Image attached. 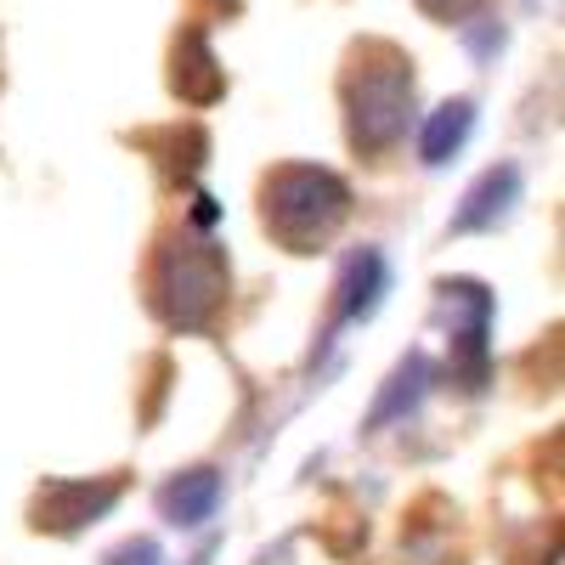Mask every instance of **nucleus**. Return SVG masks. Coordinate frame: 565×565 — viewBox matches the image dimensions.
<instances>
[{
  "instance_id": "7",
  "label": "nucleus",
  "mask_w": 565,
  "mask_h": 565,
  "mask_svg": "<svg viewBox=\"0 0 565 565\" xmlns=\"http://www.w3.org/2000/svg\"><path fill=\"white\" fill-rule=\"evenodd\" d=\"M108 503H114V487H97V492H90V487H57L52 498L40 503V514H45L40 526H57V532H74L79 521H90V514H103Z\"/></svg>"
},
{
  "instance_id": "8",
  "label": "nucleus",
  "mask_w": 565,
  "mask_h": 565,
  "mask_svg": "<svg viewBox=\"0 0 565 565\" xmlns=\"http://www.w3.org/2000/svg\"><path fill=\"white\" fill-rule=\"evenodd\" d=\"M391 385H396V391H391V396H380V407H373V424H385L391 413H402V402H407V407L418 402V391L430 385V362H424V356H413V362L396 373Z\"/></svg>"
},
{
  "instance_id": "5",
  "label": "nucleus",
  "mask_w": 565,
  "mask_h": 565,
  "mask_svg": "<svg viewBox=\"0 0 565 565\" xmlns=\"http://www.w3.org/2000/svg\"><path fill=\"white\" fill-rule=\"evenodd\" d=\"M215 503H221V476H210V469H193V476H181V481L164 487V514H170L175 526L210 521Z\"/></svg>"
},
{
  "instance_id": "4",
  "label": "nucleus",
  "mask_w": 565,
  "mask_h": 565,
  "mask_svg": "<svg viewBox=\"0 0 565 565\" xmlns=\"http://www.w3.org/2000/svg\"><path fill=\"white\" fill-rule=\"evenodd\" d=\"M385 260L373 255V249H362L351 266H345V277H340V322H356V317H367L373 306H380V295H385Z\"/></svg>"
},
{
  "instance_id": "10",
  "label": "nucleus",
  "mask_w": 565,
  "mask_h": 565,
  "mask_svg": "<svg viewBox=\"0 0 565 565\" xmlns=\"http://www.w3.org/2000/svg\"><path fill=\"white\" fill-rule=\"evenodd\" d=\"M424 7H430L436 18H463V12H476L481 0H424Z\"/></svg>"
},
{
  "instance_id": "2",
  "label": "nucleus",
  "mask_w": 565,
  "mask_h": 565,
  "mask_svg": "<svg viewBox=\"0 0 565 565\" xmlns=\"http://www.w3.org/2000/svg\"><path fill=\"white\" fill-rule=\"evenodd\" d=\"M351 97V141L367 153L391 148V141L407 130V114H413V74L402 57L385 52V63H362L345 85Z\"/></svg>"
},
{
  "instance_id": "6",
  "label": "nucleus",
  "mask_w": 565,
  "mask_h": 565,
  "mask_svg": "<svg viewBox=\"0 0 565 565\" xmlns=\"http://www.w3.org/2000/svg\"><path fill=\"white\" fill-rule=\"evenodd\" d=\"M469 130H476V108L469 103H447V108H436L430 114V125H424V164H447L463 141H469Z\"/></svg>"
},
{
  "instance_id": "3",
  "label": "nucleus",
  "mask_w": 565,
  "mask_h": 565,
  "mask_svg": "<svg viewBox=\"0 0 565 565\" xmlns=\"http://www.w3.org/2000/svg\"><path fill=\"white\" fill-rule=\"evenodd\" d=\"M514 193H521V170L514 164H503V170H487L481 175V186L463 199V210L452 215V232H476V226H492L509 204H514Z\"/></svg>"
},
{
  "instance_id": "1",
  "label": "nucleus",
  "mask_w": 565,
  "mask_h": 565,
  "mask_svg": "<svg viewBox=\"0 0 565 565\" xmlns=\"http://www.w3.org/2000/svg\"><path fill=\"white\" fill-rule=\"evenodd\" d=\"M345 181L328 175V170H311V164H295V170H277L266 181V226L277 232L289 249H311L322 244L328 232L345 221Z\"/></svg>"
},
{
  "instance_id": "9",
  "label": "nucleus",
  "mask_w": 565,
  "mask_h": 565,
  "mask_svg": "<svg viewBox=\"0 0 565 565\" xmlns=\"http://www.w3.org/2000/svg\"><path fill=\"white\" fill-rule=\"evenodd\" d=\"M108 565H159V548L141 537V543H125V548H114L108 554Z\"/></svg>"
}]
</instances>
